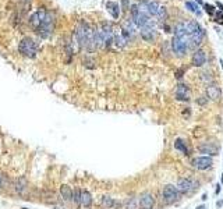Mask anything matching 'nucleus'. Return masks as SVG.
Listing matches in <instances>:
<instances>
[{"label":"nucleus","mask_w":223,"mask_h":209,"mask_svg":"<svg viewBox=\"0 0 223 209\" xmlns=\"http://www.w3.org/2000/svg\"><path fill=\"white\" fill-rule=\"evenodd\" d=\"M76 39L80 48H87L88 50H95L94 48V29L87 22H80L76 29Z\"/></svg>","instance_id":"nucleus-1"},{"label":"nucleus","mask_w":223,"mask_h":209,"mask_svg":"<svg viewBox=\"0 0 223 209\" xmlns=\"http://www.w3.org/2000/svg\"><path fill=\"white\" fill-rule=\"evenodd\" d=\"M18 50L21 52L24 56L27 57H35L36 52H38V46H36L35 41L31 38H24L18 45Z\"/></svg>","instance_id":"nucleus-2"},{"label":"nucleus","mask_w":223,"mask_h":209,"mask_svg":"<svg viewBox=\"0 0 223 209\" xmlns=\"http://www.w3.org/2000/svg\"><path fill=\"white\" fill-rule=\"evenodd\" d=\"M36 32L39 33L42 38H48L50 37V33L53 32V15L48 11L45 20L42 21V24L39 25V28L36 29Z\"/></svg>","instance_id":"nucleus-3"},{"label":"nucleus","mask_w":223,"mask_h":209,"mask_svg":"<svg viewBox=\"0 0 223 209\" xmlns=\"http://www.w3.org/2000/svg\"><path fill=\"white\" fill-rule=\"evenodd\" d=\"M187 42H188V35L184 38L174 37L172 41V49L177 56H183L187 52Z\"/></svg>","instance_id":"nucleus-4"},{"label":"nucleus","mask_w":223,"mask_h":209,"mask_svg":"<svg viewBox=\"0 0 223 209\" xmlns=\"http://www.w3.org/2000/svg\"><path fill=\"white\" fill-rule=\"evenodd\" d=\"M162 197H163V201L166 203H174L178 199V191L174 185L172 184H167L163 187V191H162Z\"/></svg>","instance_id":"nucleus-5"},{"label":"nucleus","mask_w":223,"mask_h":209,"mask_svg":"<svg viewBox=\"0 0 223 209\" xmlns=\"http://www.w3.org/2000/svg\"><path fill=\"white\" fill-rule=\"evenodd\" d=\"M100 33H102V39H103V45L105 46H110L113 43V27H112L110 22H103L102 24V29H100Z\"/></svg>","instance_id":"nucleus-6"},{"label":"nucleus","mask_w":223,"mask_h":209,"mask_svg":"<svg viewBox=\"0 0 223 209\" xmlns=\"http://www.w3.org/2000/svg\"><path fill=\"white\" fill-rule=\"evenodd\" d=\"M204 35H205V31L202 29L201 27L195 31L194 33H191L188 37V42H187V49L188 48H195V46H199L204 39Z\"/></svg>","instance_id":"nucleus-7"},{"label":"nucleus","mask_w":223,"mask_h":209,"mask_svg":"<svg viewBox=\"0 0 223 209\" xmlns=\"http://www.w3.org/2000/svg\"><path fill=\"white\" fill-rule=\"evenodd\" d=\"M46 14H48V11H46V10L39 9V10H36V11L33 13L32 15H31V18H29V24H31V27H32L35 31L38 29V28H39V25H41V24H42V21L45 20Z\"/></svg>","instance_id":"nucleus-8"},{"label":"nucleus","mask_w":223,"mask_h":209,"mask_svg":"<svg viewBox=\"0 0 223 209\" xmlns=\"http://www.w3.org/2000/svg\"><path fill=\"white\" fill-rule=\"evenodd\" d=\"M193 164L198 170H208L212 166V158L209 156H199L193 161Z\"/></svg>","instance_id":"nucleus-9"},{"label":"nucleus","mask_w":223,"mask_h":209,"mask_svg":"<svg viewBox=\"0 0 223 209\" xmlns=\"http://www.w3.org/2000/svg\"><path fill=\"white\" fill-rule=\"evenodd\" d=\"M195 185H197V183H194L193 180H190V179H180L177 181V191H180V192H190L191 190H194L195 188Z\"/></svg>","instance_id":"nucleus-10"},{"label":"nucleus","mask_w":223,"mask_h":209,"mask_svg":"<svg viewBox=\"0 0 223 209\" xmlns=\"http://www.w3.org/2000/svg\"><path fill=\"white\" fill-rule=\"evenodd\" d=\"M141 37L147 42H154L156 39V29L154 28V25H147V27L141 28Z\"/></svg>","instance_id":"nucleus-11"},{"label":"nucleus","mask_w":223,"mask_h":209,"mask_svg":"<svg viewBox=\"0 0 223 209\" xmlns=\"http://www.w3.org/2000/svg\"><path fill=\"white\" fill-rule=\"evenodd\" d=\"M100 205L103 209H117L121 206V202H119L117 199L109 197V195H103L100 198Z\"/></svg>","instance_id":"nucleus-12"},{"label":"nucleus","mask_w":223,"mask_h":209,"mask_svg":"<svg viewBox=\"0 0 223 209\" xmlns=\"http://www.w3.org/2000/svg\"><path fill=\"white\" fill-rule=\"evenodd\" d=\"M139 206H141L142 209H152L155 205V198L152 194H149V192H144V194L139 197Z\"/></svg>","instance_id":"nucleus-13"},{"label":"nucleus","mask_w":223,"mask_h":209,"mask_svg":"<svg viewBox=\"0 0 223 209\" xmlns=\"http://www.w3.org/2000/svg\"><path fill=\"white\" fill-rule=\"evenodd\" d=\"M176 99L177 100H190V89H188L187 85L184 84H178L177 88H176Z\"/></svg>","instance_id":"nucleus-14"},{"label":"nucleus","mask_w":223,"mask_h":209,"mask_svg":"<svg viewBox=\"0 0 223 209\" xmlns=\"http://www.w3.org/2000/svg\"><path fill=\"white\" fill-rule=\"evenodd\" d=\"M80 206L84 209H89L92 206V195L89 191L81 190V197H80Z\"/></svg>","instance_id":"nucleus-15"},{"label":"nucleus","mask_w":223,"mask_h":209,"mask_svg":"<svg viewBox=\"0 0 223 209\" xmlns=\"http://www.w3.org/2000/svg\"><path fill=\"white\" fill-rule=\"evenodd\" d=\"M206 61V55H205V52L204 50H197L195 53H194L193 56V64L195 67H201L204 66Z\"/></svg>","instance_id":"nucleus-16"},{"label":"nucleus","mask_w":223,"mask_h":209,"mask_svg":"<svg viewBox=\"0 0 223 209\" xmlns=\"http://www.w3.org/2000/svg\"><path fill=\"white\" fill-rule=\"evenodd\" d=\"M27 187H28V181L25 177H20V179L15 180V184H14V188H15V192L20 195L25 194L27 191Z\"/></svg>","instance_id":"nucleus-17"},{"label":"nucleus","mask_w":223,"mask_h":209,"mask_svg":"<svg viewBox=\"0 0 223 209\" xmlns=\"http://www.w3.org/2000/svg\"><path fill=\"white\" fill-rule=\"evenodd\" d=\"M220 95H222V91H220V88L217 87V85H209L208 88H206V96L209 98V99L212 100H217L220 98Z\"/></svg>","instance_id":"nucleus-18"},{"label":"nucleus","mask_w":223,"mask_h":209,"mask_svg":"<svg viewBox=\"0 0 223 209\" xmlns=\"http://www.w3.org/2000/svg\"><path fill=\"white\" fill-rule=\"evenodd\" d=\"M198 151L202 152V153H208V155H217L219 152V148L213 144H204V145L198 146Z\"/></svg>","instance_id":"nucleus-19"},{"label":"nucleus","mask_w":223,"mask_h":209,"mask_svg":"<svg viewBox=\"0 0 223 209\" xmlns=\"http://www.w3.org/2000/svg\"><path fill=\"white\" fill-rule=\"evenodd\" d=\"M183 28H184V31H186V33H187L188 37H190L191 33H194L197 29L199 28V24L197 21H194V20H190V21H187V22H184L183 24Z\"/></svg>","instance_id":"nucleus-20"},{"label":"nucleus","mask_w":223,"mask_h":209,"mask_svg":"<svg viewBox=\"0 0 223 209\" xmlns=\"http://www.w3.org/2000/svg\"><path fill=\"white\" fill-rule=\"evenodd\" d=\"M106 9H108V11L112 14L113 18H119V15H120V9H119L117 3H115V2H108V3H106Z\"/></svg>","instance_id":"nucleus-21"},{"label":"nucleus","mask_w":223,"mask_h":209,"mask_svg":"<svg viewBox=\"0 0 223 209\" xmlns=\"http://www.w3.org/2000/svg\"><path fill=\"white\" fill-rule=\"evenodd\" d=\"M60 195H61V198H63L64 201H71V198H72L71 187H70V185H67V184H63L60 187Z\"/></svg>","instance_id":"nucleus-22"},{"label":"nucleus","mask_w":223,"mask_h":209,"mask_svg":"<svg viewBox=\"0 0 223 209\" xmlns=\"http://www.w3.org/2000/svg\"><path fill=\"white\" fill-rule=\"evenodd\" d=\"M147 7H148V14L156 15L158 11H159V9H160V4L158 3V2H148Z\"/></svg>","instance_id":"nucleus-23"},{"label":"nucleus","mask_w":223,"mask_h":209,"mask_svg":"<svg viewBox=\"0 0 223 209\" xmlns=\"http://www.w3.org/2000/svg\"><path fill=\"white\" fill-rule=\"evenodd\" d=\"M138 199L137 198H128V199L124 202V208L126 209H138Z\"/></svg>","instance_id":"nucleus-24"},{"label":"nucleus","mask_w":223,"mask_h":209,"mask_svg":"<svg viewBox=\"0 0 223 209\" xmlns=\"http://www.w3.org/2000/svg\"><path fill=\"white\" fill-rule=\"evenodd\" d=\"M113 42L116 43V46H117V48H124V46L127 45V41L124 39V37L121 35V33H117V35H115V38H113Z\"/></svg>","instance_id":"nucleus-25"},{"label":"nucleus","mask_w":223,"mask_h":209,"mask_svg":"<svg viewBox=\"0 0 223 209\" xmlns=\"http://www.w3.org/2000/svg\"><path fill=\"white\" fill-rule=\"evenodd\" d=\"M174 148L177 149V151H180V152H183L184 155H188V149H187V146H186V144L181 141V139H176L174 141Z\"/></svg>","instance_id":"nucleus-26"},{"label":"nucleus","mask_w":223,"mask_h":209,"mask_svg":"<svg viewBox=\"0 0 223 209\" xmlns=\"http://www.w3.org/2000/svg\"><path fill=\"white\" fill-rule=\"evenodd\" d=\"M80 197H81V188H74L71 201H74V203H76L77 206H80Z\"/></svg>","instance_id":"nucleus-27"},{"label":"nucleus","mask_w":223,"mask_h":209,"mask_svg":"<svg viewBox=\"0 0 223 209\" xmlns=\"http://www.w3.org/2000/svg\"><path fill=\"white\" fill-rule=\"evenodd\" d=\"M186 7H187L191 13H195L197 15H201V11L198 10V6H197L195 3H193V2H187V3H186Z\"/></svg>","instance_id":"nucleus-28"},{"label":"nucleus","mask_w":223,"mask_h":209,"mask_svg":"<svg viewBox=\"0 0 223 209\" xmlns=\"http://www.w3.org/2000/svg\"><path fill=\"white\" fill-rule=\"evenodd\" d=\"M156 17L160 20V21L166 18V9H165V7H163V6H160L159 11H158V14H156Z\"/></svg>","instance_id":"nucleus-29"},{"label":"nucleus","mask_w":223,"mask_h":209,"mask_svg":"<svg viewBox=\"0 0 223 209\" xmlns=\"http://www.w3.org/2000/svg\"><path fill=\"white\" fill-rule=\"evenodd\" d=\"M204 7H205L206 13H208L209 15H213L215 14V7L213 6H211V4H204Z\"/></svg>","instance_id":"nucleus-30"},{"label":"nucleus","mask_w":223,"mask_h":209,"mask_svg":"<svg viewBox=\"0 0 223 209\" xmlns=\"http://www.w3.org/2000/svg\"><path fill=\"white\" fill-rule=\"evenodd\" d=\"M213 15H215V18H216L215 21L219 22V24H223V14L222 13H215Z\"/></svg>","instance_id":"nucleus-31"},{"label":"nucleus","mask_w":223,"mask_h":209,"mask_svg":"<svg viewBox=\"0 0 223 209\" xmlns=\"http://www.w3.org/2000/svg\"><path fill=\"white\" fill-rule=\"evenodd\" d=\"M130 6V0H121V7H123V10H127Z\"/></svg>","instance_id":"nucleus-32"},{"label":"nucleus","mask_w":223,"mask_h":209,"mask_svg":"<svg viewBox=\"0 0 223 209\" xmlns=\"http://www.w3.org/2000/svg\"><path fill=\"white\" fill-rule=\"evenodd\" d=\"M197 103H198V105H205V103H206V100L204 99V98H199V99L197 100Z\"/></svg>","instance_id":"nucleus-33"},{"label":"nucleus","mask_w":223,"mask_h":209,"mask_svg":"<svg viewBox=\"0 0 223 209\" xmlns=\"http://www.w3.org/2000/svg\"><path fill=\"white\" fill-rule=\"evenodd\" d=\"M183 73H184V70H183V68H181V70H178V71H177V78H180V77H183V75H181V74H183Z\"/></svg>","instance_id":"nucleus-34"},{"label":"nucleus","mask_w":223,"mask_h":209,"mask_svg":"<svg viewBox=\"0 0 223 209\" xmlns=\"http://www.w3.org/2000/svg\"><path fill=\"white\" fill-rule=\"evenodd\" d=\"M216 6H217V7H219V9H220V11H223V4L220 3V2H216Z\"/></svg>","instance_id":"nucleus-35"},{"label":"nucleus","mask_w":223,"mask_h":209,"mask_svg":"<svg viewBox=\"0 0 223 209\" xmlns=\"http://www.w3.org/2000/svg\"><path fill=\"white\" fill-rule=\"evenodd\" d=\"M223 205V201H217V203H216V206L217 208H220V206Z\"/></svg>","instance_id":"nucleus-36"},{"label":"nucleus","mask_w":223,"mask_h":209,"mask_svg":"<svg viewBox=\"0 0 223 209\" xmlns=\"http://www.w3.org/2000/svg\"><path fill=\"white\" fill-rule=\"evenodd\" d=\"M197 209H206V206L205 205H199V206H197Z\"/></svg>","instance_id":"nucleus-37"},{"label":"nucleus","mask_w":223,"mask_h":209,"mask_svg":"<svg viewBox=\"0 0 223 209\" xmlns=\"http://www.w3.org/2000/svg\"><path fill=\"white\" fill-rule=\"evenodd\" d=\"M216 194H219V191H220V185H216Z\"/></svg>","instance_id":"nucleus-38"},{"label":"nucleus","mask_w":223,"mask_h":209,"mask_svg":"<svg viewBox=\"0 0 223 209\" xmlns=\"http://www.w3.org/2000/svg\"><path fill=\"white\" fill-rule=\"evenodd\" d=\"M197 3H201V4H202L204 2H202V0H197Z\"/></svg>","instance_id":"nucleus-39"},{"label":"nucleus","mask_w":223,"mask_h":209,"mask_svg":"<svg viewBox=\"0 0 223 209\" xmlns=\"http://www.w3.org/2000/svg\"><path fill=\"white\" fill-rule=\"evenodd\" d=\"M220 181H222V183H223V174H222V177H220Z\"/></svg>","instance_id":"nucleus-40"}]
</instances>
